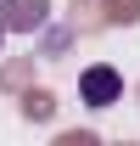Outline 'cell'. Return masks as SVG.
<instances>
[{
	"label": "cell",
	"instance_id": "cell-3",
	"mask_svg": "<svg viewBox=\"0 0 140 146\" xmlns=\"http://www.w3.org/2000/svg\"><path fill=\"white\" fill-rule=\"evenodd\" d=\"M0 39H6V23H0Z\"/></svg>",
	"mask_w": 140,
	"mask_h": 146
},
{
	"label": "cell",
	"instance_id": "cell-1",
	"mask_svg": "<svg viewBox=\"0 0 140 146\" xmlns=\"http://www.w3.org/2000/svg\"><path fill=\"white\" fill-rule=\"evenodd\" d=\"M79 96H84L90 107H112V101H123V73L106 68V62H95V68H84V79H79Z\"/></svg>",
	"mask_w": 140,
	"mask_h": 146
},
{
	"label": "cell",
	"instance_id": "cell-2",
	"mask_svg": "<svg viewBox=\"0 0 140 146\" xmlns=\"http://www.w3.org/2000/svg\"><path fill=\"white\" fill-rule=\"evenodd\" d=\"M45 17V0H11V11H6V28H34V23Z\"/></svg>",
	"mask_w": 140,
	"mask_h": 146
}]
</instances>
